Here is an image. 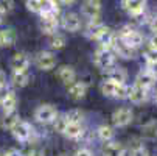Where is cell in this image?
Wrapping results in <instances>:
<instances>
[{"label": "cell", "instance_id": "obj_1", "mask_svg": "<svg viewBox=\"0 0 157 156\" xmlns=\"http://www.w3.org/2000/svg\"><path fill=\"white\" fill-rule=\"evenodd\" d=\"M118 38L123 39L126 44H129V46L134 47V49H139L140 46H143V41H145L143 34L137 30H134L131 25L121 27L120 31H118Z\"/></svg>", "mask_w": 157, "mask_h": 156}, {"label": "cell", "instance_id": "obj_2", "mask_svg": "<svg viewBox=\"0 0 157 156\" xmlns=\"http://www.w3.org/2000/svg\"><path fill=\"white\" fill-rule=\"evenodd\" d=\"M94 62L100 70H107L112 66H115V55L112 50L107 49H98L94 53Z\"/></svg>", "mask_w": 157, "mask_h": 156}, {"label": "cell", "instance_id": "obj_3", "mask_svg": "<svg viewBox=\"0 0 157 156\" xmlns=\"http://www.w3.org/2000/svg\"><path fill=\"white\" fill-rule=\"evenodd\" d=\"M58 117V109L53 106V105H40L36 108L34 111V119L39 122V123H44V125H48V123H53V120Z\"/></svg>", "mask_w": 157, "mask_h": 156}, {"label": "cell", "instance_id": "obj_4", "mask_svg": "<svg viewBox=\"0 0 157 156\" xmlns=\"http://www.w3.org/2000/svg\"><path fill=\"white\" fill-rule=\"evenodd\" d=\"M132 119H134V113L128 106L118 108L117 111H114V114H112V123H114V126H117V128L128 126L132 122Z\"/></svg>", "mask_w": 157, "mask_h": 156}, {"label": "cell", "instance_id": "obj_5", "mask_svg": "<svg viewBox=\"0 0 157 156\" xmlns=\"http://www.w3.org/2000/svg\"><path fill=\"white\" fill-rule=\"evenodd\" d=\"M34 62H36V67L37 69H40V70H52V69H55L56 67V62H58V59H56V56H55V53H52V52H39L37 55H36V58H34Z\"/></svg>", "mask_w": 157, "mask_h": 156}, {"label": "cell", "instance_id": "obj_6", "mask_svg": "<svg viewBox=\"0 0 157 156\" xmlns=\"http://www.w3.org/2000/svg\"><path fill=\"white\" fill-rule=\"evenodd\" d=\"M81 14L87 20H95L100 19L101 14V2L100 0H84L81 5Z\"/></svg>", "mask_w": 157, "mask_h": 156}, {"label": "cell", "instance_id": "obj_7", "mask_svg": "<svg viewBox=\"0 0 157 156\" xmlns=\"http://www.w3.org/2000/svg\"><path fill=\"white\" fill-rule=\"evenodd\" d=\"M10 131L13 133L14 139L19 141V142H27V141H30V138H31V134H33L31 125L27 123V122H24V120H19Z\"/></svg>", "mask_w": 157, "mask_h": 156}, {"label": "cell", "instance_id": "obj_8", "mask_svg": "<svg viewBox=\"0 0 157 156\" xmlns=\"http://www.w3.org/2000/svg\"><path fill=\"white\" fill-rule=\"evenodd\" d=\"M112 52H114L115 56L123 58V59H132V58H136V49L131 47L129 44H126L120 38H117L114 47H112Z\"/></svg>", "mask_w": 157, "mask_h": 156}, {"label": "cell", "instance_id": "obj_9", "mask_svg": "<svg viewBox=\"0 0 157 156\" xmlns=\"http://www.w3.org/2000/svg\"><path fill=\"white\" fill-rule=\"evenodd\" d=\"M121 6L128 11L129 16L139 17L145 13L146 8V2L145 0H121Z\"/></svg>", "mask_w": 157, "mask_h": 156}, {"label": "cell", "instance_id": "obj_10", "mask_svg": "<svg viewBox=\"0 0 157 156\" xmlns=\"http://www.w3.org/2000/svg\"><path fill=\"white\" fill-rule=\"evenodd\" d=\"M128 98L134 105L145 103L148 100V89L140 86V84H134V86L129 87V91H128Z\"/></svg>", "mask_w": 157, "mask_h": 156}, {"label": "cell", "instance_id": "obj_11", "mask_svg": "<svg viewBox=\"0 0 157 156\" xmlns=\"http://www.w3.org/2000/svg\"><path fill=\"white\" fill-rule=\"evenodd\" d=\"M61 25H62V28H64L65 31L76 33V31H79V28H81V17H79L76 13H67V14H64V17H62Z\"/></svg>", "mask_w": 157, "mask_h": 156}, {"label": "cell", "instance_id": "obj_12", "mask_svg": "<svg viewBox=\"0 0 157 156\" xmlns=\"http://www.w3.org/2000/svg\"><path fill=\"white\" fill-rule=\"evenodd\" d=\"M117 34L112 31L110 28H104L100 34H98V38L95 39L98 44H100V49H107V50H112V47H114V44H115V41H117Z\"/></svg>", "mask_w": 157, "mask_h": 156}, {"label": "cell", "instance_id": "obj_13", "mask_svg": "<svg viewBox=\"0 0 157 156\" xmlns=\"http://www.w3.org/2000/svg\"><path fill=\"white\" fill-rule=\"evenodd\" d=\"M10 67L13 70H28V67H30V56L25 52H17L10 61Z\"/></svg>", "mask_w": 157, "mask_h": 156}, {"label": "cell", "instance_id": "obj_14", "mask_svg": "<svg viewBox=\"0 0 157 156\" xmlns=\"http://www.w3.org/2000/svg\"><path fill=\"white\" fill-rule=\"evenodd\" d=\"M39 28H40V31H42L44 34L52 36V34L58 33V28H59V20H58V17H40Z\"/></svg>", "mask_w": 157, "mask_h": 156}, {"label": "cell", "instance_id": "obj_15", "mask_svg": "<svg viewBox=\"0 0 157 156\" xmlns=\"http://www.w3.org/2000/svg\"><path fill=\"white\" fill-rule=\"evenodd\" d=\"M17 103H19V98H17V95L13 91H8V92H5L2 97H0V106H2L3 113L16 111L17 109Z\"/></svg>", "mask_w": 157, "mask_h": 156}, {"label": "cell", "instance_id": "obj_16", "mask_svg": "<svg viewBox=\"0 0 157 156\" xmlns=\"http://www.w3.org/2000/svg\"><path fill=\"white\" fill-rule=\"evenodd\" d=\"M61 13L59 3L56 0H44L42 10H40V17H58Z\"/></svg>", "mask_w": 157, "mask_h": 156}, {"label": "cell", "instance_id": "obj_17", "mask_svg": "<svg viewBox=\"0 0 157 156\" xmlns=\"http://www.w3.org/2000/svg\"><path fill=\"white\" fill-rule=\"evenodd\" d=\"M101 154L103 156H124V147L120 142L109 141V142H104Z\"/></svg>", "mask_w": 157, "mask_h": 156}, {"label": "cell", "instance_id": "obj_18", "mask_svg": "<svg viewBox=\"0 0 157 156\" xmlns=\"http://www.w3.org/2000/svg\"><path fill=\"white\" fill-rule=\"evenodd\" d=\"M155 81H157L155 75H152L148 69H142V70L137 74V77H136V84H140V86H143V87H146V89L152 87V86L155 84Z\"/></svg>", "mask_w": 157, "mask_h": 156}, {"label": "cell", "instance_id": "obj_19", "mask_svg": "<svg viewBox=\"0 0 157 156\" xmlns=\"http://www.w3.org/2000/svg\"><path fill=\"white\" fill-rule=\"evenodd\" d=\"M106 74V78L107 80H112V81H117V83H124L128 80V72L123 69V67H117V66H112L110 69L107 70H103Z\"/></svg>", "mask_w": 157, "mask_h": 156}, {"label": "cell", "instance_id": "obj_20", "mask_svg": "<svg viewBox=\"0 0 157 156\" xmlns=\"http://www.w3.org/2000/svg\"><path fill=\"white\" fill-rule=\"evenodd\" d=\"M67 86H69V95L73 100H81V98L86 97V92H87L86 83H82V81H73V83L67 84Z\"/></svg>", "mask_w": 157, "mask_h": 156}, {"label": "cell", "instance_id": "obj_21", "mask_svg": "<svg viewBox=\"0 0 157 156\" xmlns=\"http://www.w3.org/2000/svg\"><path fill=\"white\" fill-rule=\"evenodd\" d=\"M31 81V75L28 70H13L11 74V83L16 87H25Z\"/></svg>", "mask_w": 157, "mask_h": 156}, {"label": "cell", "instance_id": "obj_22", "mask_svg": "<svg viewBox=\"0 0 157 156\" xmlns=\"http://www.w3.org/2000/svg\"><path fill=\"white\" fill-rule=\"evenodd\" d=\"M58 78L64 83V84H70L76 80V72L72 66H61L58 69Z\"/></svg>", "mask_w": 157, "mask_h": 156}, {"label": "cell", "instance_id": "obj_23", "mask_svg": "<svg viewBox=\"0 0 157 156\" xmlns=\"http://www.w3.org/2000/svg\"><path fill=\"white\" fill-rule=\"evenodd\" d=\"M104 28H106V25H103L98 19L89 20V25H87V28H86V36H87L89 39H97L98 34H100Z\"/></svg>", "mask_w": 157, "mask_h": 156}, {"label": "cell", "instance_id": "obj_24", "mask_svg": "<svg viewBox=\"0 0 157 156\" xmlns=\"http://www.w3.org/2000/svg\"><path fill=\"white\" fill-rule=\"evenodd\" d=\"M20 120L17 111H11V113H3L2 119H0V128L3 130H11L17 122Z\"/></svg>", "mask_w": 157, "mask_h": 156}, {"label": "cell", "instance_id": "obj_25", "mask_svg": "<svg viewBox=\"0 0 157 156\" xmlns=\"http://www.w3.org/2000/svg\"><path fill=\"white\" fill-rule=\"evenodd\" d=\"M142 134L148 141H155L157 139V120L151 119L142 126Z\"/></svg>", "mask_w": 157, "mask_h": 156}, {"label": "cell", "instance_id": "obj_26", "mask_svg": "<svg viewBox=\"0 0 157 156\" xmlns=\"http://www.w3.org/2000/svg\"><path fill=\"white\" fill-rule=\"evenodd\" d=\"M64 134L69 138V139H73V141H78L84 136V128L81 123H69L64 131Z\"/></svg>", "mask_w": 157, "mask_h": 156}, {"label": "cell", "instance_id": "obj_27", "mask_svg": "<svg viewBox=\"0 0 157 156\" xmlns=\"http://www.w3.org/2000/svg\"><path fill=\"white\" fill-rule=\"evenodd\" d=\"M17 36L16 31L13 28H5V30H0V47H11L14 46Z\"/></svg>", "mask_w": 157, "mask_h": 156}, {"label": "cell", "instance_id": "obj_28", "mask_svg": "<svg viewBox=\"0 0 157 156\" xmlns=\"http://www.w3.org/2000/svg\"><path fill=\"white\" fill-rule=\"evenodd\" d=\"M117 86L118 83L117 81H112V80H104L101 84H100V91L104 97H114L115 98V92H117Z\"/></svg>", "mask_w": 157, "mask_h": 156}, {"label": "cell", "instance_id": "obj_29", "mask_svg": "<svg viewBox=\"0 0 157 156\" xmlns=\"http://www.w3.org/2000/svg\"><path fill=\"white\" fill-rule=\"evenodd\" d=\"M97 136H98V139L101 142H109V141L114 139L115 131H114V128L109 126V125H101V126L97 128Z\"/></svg>", "mask_w": 157, "mask_h": 156}, {"label": "cell", "instance_id": "obj_30", "mask_svg": "<svg viewBox=\"0 0 157 156\" xmlns=\"http://www.w3.org/2000/svg\"><path fill=\"white\" fill-rule=\"evenodd\" d=\"M48 46L53 50H61L65 47V38L59 33H55V34L48 36Z\"/></svg>", "mask_w": 157, "mask_h": 156}, {"label": "cell", "instance_id": "obj_31", "mask_svg": "<svg viewBox=\"0 0 157 156\" xmlns=\"http://www.w3.org/2000/svg\"><path fill=\"white\" fill-rule=\"evenodd\" d=\"M65 117L69 120V123H82L84 113L81 109H70L69 113H65Z\"/></svg>", "mask_w": 157, "mask_h": 156}, {"label": "cell", "instance_id": "obj_32", "mask_svg": "<svg viewBox=\"0 0 157 156\" xmlns=\"http://www.w3.org/2000/svg\"><path fill=\"white\" fill-rule=\"evenodd\" d=\"M53 125H55V130H56L58 133H62V134H64L67 125H69V120H67L65 114H64V116H59V114H58V117L53 120Z\"/></svg>", "mask_w": 157, "mask_h": 156}, {"label": "cell", "instance_id": "obj_33", "mask_svg": "<svg viewBox=\"0 0 157 156\" xmlns=\"http://www.w3.org/2000/svg\"><path fill=\"white\" fill-rule=\"evenodd\" d=\"M44 0H27V8L31 13H40Z\"/></svg>", "mask_w": 157, "mask_h": 156}, {"label": "cell", "instance_id": "obj_34", "mask_svg": "<svg viewBox=\"0 0 157 156\" xmlns=\"http://www.w3.org/2000/svg\"><path fill=\"white\" fill-rule=\"evenodd\" d=\"M131 156H149V151L145 145H137L131 151Z\"/></svg>", "mask_w": 157, "mask_h": 156}, {"label": "cell", "instance_id": "obj_35", "mask_svg": "<svg viewBox=\"0 0 157 156\" xmlns=\"http://www.w3.org/2000/svg\"><path fill=\"white\" fill-rule=\"evenodd\" d=\"M14 6V2L13 0H0V11H2L3 14L10 13Z\"/></svg>", "mask_w": 157, "mask_h": 156}, {"label": "cell", "instance_id": "obj_36", "mask_svg": "<svg viewBox=\"0 0 157 156\" xmlns=\"http://www.w3.org/2000/svg\"><path fill=\"white\" fill-rule=\"evenodd\" d=\"M145 59H146V62H157V50L148 49L145 52Z\"/></svg>", "mask_w": 157, "mask_h": 156}, {"label": "cell", "instance_id": "obj_37", "mask_svg": "<svg viewBox=\"0 0 157 156\" xmlns=\"http://www.w3.org/2000/svg\"><path fill=\"white\" fill-rule=\"evenodd\" d=\"M148 25H149V30H151L152 33H157V14H154V16L149 19Z\"/></svg>", "mask_w": 157, "mask_h": 156}, {"label": "cell", "instance_id": "obj_38", "mask_svg": "<svg viewBox=\"0 0 157 156\" xmlns=\"http://www.w3.org/2000/svg\"><path fill=\"white\" fill-rule=\"evenodd\" d=\"M75 156H94V153L89 150V148H86V147H82V148H79V150H76V153H75Z\"/></svg>", "mask_w": 157, "mask_h": 156}, {"label": "cell", "instance_id": "obj_39", "mask_svg": "<svg viewBox=\"0 0 157 156\" xmlns=\"http://www.w3.org/2000/svg\"><path fill=\"white\" fill-rule=\"evenodd\" d=\"M148 47L157 50V33H152V36L149 38V41H148Z\"/></svg>", "mask_w": 157, "mask_h": 156}, {"label": "cell", "instance_id": "obj_40", "mask_svg": "<svg viewBox=\"0 0 157 156\" xmlns=\"http://www.w3.org/2000/svg\"><path fill=\"white\" fill-rule=\"evenodd\" d=\"M146 69L157 78V62H146Z\"/></svg>", "mask_w": 157, "mask_h": 156}, {"label": "cell", "instance_id": "obj_41", "mask_svg": "<svg viewBox=\"0 0 157 156\" xmlns=\"http://www.w3.org/2000/svg\"><path fill=\"white\" fill-rule=\"evenodd\" d=\"M5 156H24V153L19 151V150H16V148H10V150L5 153Z\"/></svg>", "mask_w": 157, "mask_h": 156}, {"label": "cell", "instance_id": "obj_42", "mask_svg": "<svg viewBox=\"0 0 157 156\" xmlns=\"http://www.w3.org/2000/svg\"><path fill=\"white\" fill-rule=\"evenodd\" d=\"M5 86H6V74L0 70V89H3Z\"/></svg>", "mask_w": 157, "mask_h": 156}, {"label": "cell", "instance_id": "obj_43", "mask_svg": "<svg viewBox=\"0 0 157 156\" xmlns=\"http://www.w3.org/2000/svg\"><path fill=\"white\" fill-rule=\"evenodd\" d=\"M27 156H45L40 150H30L28 153H27Z\"/></svg>", "mask_w": 157, "mask_h": 156}, {"label": "cell", "instance_id": "obj_44", "mask_svg": "<svg viewBox=\"0 0 157 156\" xmlns=\"http://www.w3.org/2000/svg\"><path fill=\"white\" fill-rule=\"evenodd\" d=\"M61 2H62L64 5H73V3L76 2V0H61Z\"/></svg>", "mask_w": 157, "mask_h": 156}, {"label": "cell", "instance_id": "obj_45", "mask_svg": "<svg viewBox=\"0 0 157 156\" xmlns=\"http://www.w3.org/2000/svg\"><path fill=\"white\" fill-rule=\"evenodd\" d=\"M3 16H5V14H3L2 11H0V24H2V22H3Z\"/></svg>", "mask_w": 157, "mask_h": 156}, {"label": "cell", "instance_id": "obj_46", "mask_svg": "<svg viewBox=\"0 0 157 156\" xmlns=\"http://www.w3.org/2000/svg\"><path fill=\"white\" fill-rule=\"evenodd\" d=\"M59 156H69V154H59Z\"/></svg>", "mask_w": 157, "mask_h": 156}, {"label": "cell", "instance_id": "obj_47", "mask_svg": "<svg viewBox=\"0 0 157 156\" xmlns=\"http://www.w3.org/2000/svg\"><path fill=\"white\" fill-rule=\"evenodd\" d=\"M3 156H5V154H3Z\"/></svg>", "mask_w": 157, "mask_h": 156}]
</instances>
